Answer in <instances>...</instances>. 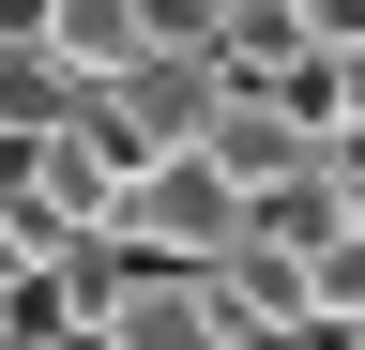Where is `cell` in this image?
I'll return each mask as SVG.
<instances>
[{"label": "cell", "mask_w": 365, "mask_h": 350, "mask_svg": "<svg viewBox=\"0 0 365 350\" xmlns=\"http://www.w3.org/2000/svg\"><path fill=\"white\" fill-rule=\"evenodd\" d=\"M91 229H107L122 259H153V274H198V259L244 229V198H228L198 153H137L122 183H107V213H91Z\"/></svg>", "instance_id": "cell-1"}, {"label": "cell", "mask_w": 365, "mask_h": 350, "mask_svg": "<svg viewBox=\"0 0 365 350\" xmlns=\"http://www.w3.org/2000/svg\"><path fill=\"white\" fill-rule=\"evenodd\" d=\"M213 92H228L213 61H182V46H137L122 76H91V122L122 138V168H137V153H198V122H213Z\"/></svg>", "instance_id": "cell-2"}, {"label": "cell", "mask_w": 365, "mask_h": 350, "mask_svg": "<svg viewBox=\"0 0 365 350\" xmlns=\"http://www.w3.org/2000/svg\"><path fill=\"white\" fill-rule=\"evenodd\" d=\"M76 335H91V350H213V304H198V274H153V259H137Z\"/></svg>", "instance_id": "cell-3"}, {"label": "cell", "mask_w": 365, "mask_h": 350, "mask_svg": "<svg viewBox=\"0 0 365 350\" xmlns=\"http://www.w3.org/2000/svg\"><path fill=\"white\" fill-rule=\"evenodd\" d=\"M304 153H319V138H304L274 92H213V122H198V168H213L228 198H244V183H274V168H304Z\"/></svg>", "instance_id": "cell-4"}, {"label": "cell", "mask_w": 365, "mask_h": 350, "mask_svg": "<svg viewBox=\"0 0 365 350\" xmlns=\"http://www.w3.org/2000/svg\"><path fill=\"white\" fill-rule=\"evenodd\" d=\"M31 46L91 92V76H122V61H137V0H46V31H31Z\"/></svg>", "instance_id": "cell-5"}, {"label": "cell", "mask_w": 365, "mask_h": 350, "mask_svg": "<svg viewBox=\"0 0 365 350\" xmlns=\"http://www.w3.org/2000/svg\"><path fill=\"white\" fill-rule=\"evenodd\" d=\"M335 229V153H304V168H274V183H244V244H319Z\"/></svg>", "instance_id": "cell-6"}, {"label": "cell", "mask_w": 365, "mask_h": 350, "mask_svg": "<svg viewBox=\"0 0 365 350\" xmlns=\"http://www.w3.org/2000/svg\"><path fill=\"white\" fill-rule=\"evenodd\" d=\"M213 16H228V0H137V46H182V61H213Z\"/></svg>", "instance_id": "cell-7"}]
</instances>
